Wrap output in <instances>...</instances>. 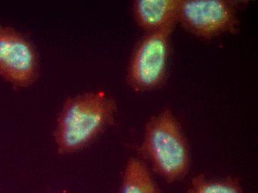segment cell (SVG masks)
<instances>
[{"mask_svg": "<svg viewBox=\"0 0 258 193\" xmlns=\"http://www.w3.org/2000/svg\"><path fill=\"white\" fill-rule=\"evenodd\" d=\"M115 100L103 91L69 97L59 111L53 131L56 151L69 155L89 145L115 116Z\"/></svg>", "mask_w": 258, "mask_h": 193, "instance_id": "1", "label": "cell"}, {"mask_svg": "<svg viewBox=\"0 0 258 193\" xmlns=\"http://www.w3.org/2000/svg\"><path fill=\"white\" fill-rule=\"evenodd\" d=\"M142 151L157 173L168 182L185 176L190 165L188 144L174 113L166 109L149 120Z\"/></svg>", "mask_w": 258, "mask_h": 193, "instance_id": "2", "label": "cell"}, {"mask_svg": "<svg viewBox=\"0 0 258 193\" xmlns=\"http://www.w3.org/2000/svg\"><path fill=\"white\" fill-rule=\"evenodd\" d=\"M175 25L149 32L137 45L127 72V81L135 92L160 87L167 73L170 37Z\"/></svg>", "mask_w": 258, "mask_h": 193, "instance_id": "3", "label": "cell"}, {"mask_svg": "<svg viewBox=\"0 0 258 193\" xmlns=\"http://www.w3.org/2000/svg\"><path fill=\"white\" fill-rule=\"evenodd\" d=\"M38 54L20 31L0 24V77L16 87L34 84L39 76Z\"/></svg>", "mask_w": 258, "mask_h": 193, "instance_id": "4", "label": "cell"}, {"mask_svg": "<svg viewBox=\"0 0 258 193\" xmlns=\"http://www.w3.org/2000/svg\"><path fill=\"white\" fill-rule=\"evenodd\" d=\"M178 23L201 38L236 32L239 20L231 3L223 0H182Z\"/></svg>", "mask_w": 258, "mask_h": 193, "instance_id": "5", "label": "cell"}, {"mask_svg": "<svg viewBox=\"0 0 258 193\" xmlns=\"http://www.w3.org/2000/svg\"><path fill=\"white\" fill-rule=\"evenodd\" d=\"M182 0H138L133 5L137 24L148 33L178 23Z\"/></svg>", "mask_w": 258, "mask_h": 193, "instance_id": "6", "label": "cell"}, {"mask_svg": "<svg viewBox=\"0 0 258 193\" xmlns=\"http://www.w3.org/2000/svg\"><path fill=\"white\" fill-rule=\"evenodd\" d=\"M120 193H160V191L144 163L138 158H131L124 171Z\"/></svg>", "mask_w": 258, "mask_h": 193, "instance_id": "7", "label": "cell"}, {"mask_svg": "<svg viewBox=\"0 0 258 193\" xmlns=\"http://www.w3.org/2000/svg\"><path fill=\"white\" fill-rule=\"evenodd\" d=\"M187 193H243V191L237 178H212L199 175L191 180Z\"/></svg>", "mask_w": 258, "mask_h": 193, "instance_id": "8", "label": "cell"}]
</instances>
